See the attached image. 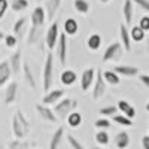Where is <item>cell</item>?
Listing matches in <instances>:
<instances>
[{
  "label": "cell",
  "mask_w": 149,
  "mask_h": 149,
  "mask_svg": "<svg viewBox=\"0 0 149 149\" xmlns=\"http://www.w3.org/2000/svg\"><path fill=\"white\" fill-rule=\"evenodd\" d=\"M30 133V121L22 113V110H17L12 116V134L15 140H24Z\"/></svg>",
  "instance_id": "6da1fadb"
},
{
  "label": "cell",
  "mask_w": 149,
  "mask_h": 149,
  "mask_svg": "<svg viewBox=\"0 0 149 149\" xmlns=\"http://www.w3.org/2000/svg\"><path fill=\"white\" fill-rule=\"evenodd\" d=\"M54 85V55L52 52H48L43 64V72H42V88L43 91H51Z\"/></svg>",
  "instance_id": "7a4b0ae2"
},
{
  "label": "cell",
  "mask_w": 149,
  "mask_h": 149,
  "mask_svg": "<svg viewBox=\"0 0 149 149\" xmlns=\"http://www.w3.org/2000/svg\"><path fill=\"white\" fill-rule=\"evenodd\" d=\"M78 107V102L74 100V98L72 97H64V98H61V100L54 104V115L57 118H61V119H66V116L69 113H72L73 110H76Z\"/></svg>",
  "instance_id": "3957f363"
},
{
  "label": "cell",
  "mask_w": 149,
  "mask_h": 149,
  "mask_svg": "<svg viewBox=\"0 0 149 149\" xmlns=\"http://www.w3.org/2000/svg\"><path fill=\"white\" fill-rule=\"evenodd\" d=\"M122 52H124L122 45L119 42H113V43H110L106 48V51L103 54V61H104V63H109V61H116V60H119L122 57Z\"/></svg>",
  "instance_id": "277c9868"
},
{
  "label": "cell",
  "mask_w": 149,
  "mask_h": 149,
  "mask_svg": "<svg viewBox=\"0 0 149 149\" xmlns=\"http://www.w3.org/2000/svg\"><path fill=\"white\" fill-rule=\"evenodd\" d=\"M106 93V84L102 76V70H95V78L93 84V98L94 100H100Z\"/></svg>",
  "instance_id": "5b68a950"
},
{
  "label": "cell",
  "mask_w": 149,
  "mask_h": 149,
  "mask_svg": "<svg viewBox=\"0 0 149 149\" xmlns=\"http://www.w3.org/2000/svg\"><path fill=\"white\" fill-rule=\"evenodd\" d=\"M58 36H60V33H58V21L55 19V21L51 22V26L48 27L46 36H45V42H46V46H48L49 51H52L54 46L57 45Z\"/></svg>",
  "instance_id": "8992f818"
},
{
  "label": "cell",
  "mask_w": 149,
  "mask_h": 149,
  "mask_svg": "<svg viewBox=\"0 0 149 149\" xmlns=\"http://www.w3.org/2000/svg\"><path fill=\"white\" fill-rule=\"evenodd\" d=\"M57 55L61 64H66L67 60V36L64 33H60L58 40H57Z\"/></svg>",
  "instance_id": "52a82bcc"
},
{
  "label": "cell",
  "mask_w": 149,
  "mask_h": 149,
  "mask_svg": "<svg viewBox=\"0 0 149 149\" xmlns=\"http://www.w3.org/2000/svg\"><path fill=\"white\" fill-rule=\"evenodd\" d=\"M30 21H31V27H37V29H43V24L46 21L45 17V10L42 6H36L30 15Z\"/></svg>",
  "instance_id": "ba28073f"
},
{
  "label": "cell",
  "mask_w": 149,
  "mask_h": 149,
  "mask_svg": "<svg viewBox=\"0 0 149 149\" xmlns=\"http://www.w3.org/2000/svg\"><path fill=\"white\" fill-rule=\"evenodd\" d=\"M94 78H95V69L90 67V69H85L82 72V76H81V90L85 93L88 91L93 84H94Z\"/></svg>",
  "instance_id": "9c48e42d"
},
{
  "label": "cell",
  "mask_w": 149,
  "mask_h": 149,
  "mask_svg": "<svg viewBox=\"0 0 149 149\" xmlns=\"http://www.w3.org/2000/svg\"><path fill=\"white\" fill-rule=\"evenodd\" d=\"M113 73H116L118 76H127V78H133V76H137L140 73V69L136 67V66H113L110 69Z\"/></svg>",
  "instance_id": "30bf717a"
},
{
  "label": "cell",
  "mask_w": 149,
  "mask_h": 149,
  "mask_svg": "<svg viewBox=\"0 0 149 149\" xmlns=\"http://www.w3.org/2000/svg\"><path fill=\"white\" fill-rule=\"evenodd\" d=\"M64 95H66V93H64L63 90H51V91H48V93L43 95V98H42V104H45V106L57 104Z\"/></svg>",
  "instance_id": "8fae6325"
},
{
  "label": "cell",
  "mask_w": 149,
  "mask_h": 149,
  "mask_svg": "<svg viewBox=\"0 0 149 149\" xmlns=\"http://www.w3.org/2000/svg\"><path fill=\"white\" fill-rule=\"evenodd\" d=\"M17 94H18V84L17 82H10L6 86L5 97H3V104H6V106L14 104L15 100H17Z\"/></svg>",
  "instance_id": "7c38bea8"
},
{
  "label": "cell",
  "mask_w": 149,
  "mask_h": 149,
  "mask_svg": "<svg viewBox=\"0 0 149 149\" xmlns=\"http://www.w3.org/2000/svg\"><path fill=\"white\" fill-rule=\"evenodd\" d=\"M60 6H61V0H46L45 8H43L46 19H49V21H54L55 14L58 12Z\"/></svg>",
  "instance_id": "4fadbf2b"
},
{
  "label": "cell",
  "mask_w": 149,
  "mask_h": 149,
  "mask_svg": "<svg viewBox=\"0 0 149 149\" xmlns=\"http://www.w3.org/2000/svg\"><path fill=\"white\" fill-rule=\"evenodd\" d=\"M36 112H37V115H39L42 119H45V121H48V122L55 124V122L58 121V118L54 115L52 109H49V107L45 106V104H37V106H36Z\"/></svg>",
  "instance_id": "5bb4252c"
},
{
  "label": "cell",
  "mask_w": 149,
  "mask_h": 149,
  "mask_svg": "<svg viewBox=\"0 0 149 149\" xmlns=\"http://www.w3.org/2000/svg\"><path fill=\"white\" fill-rule=\"evenodd\" d=\"M9 63V69L12 72V74H18L21 67H22V58H21V51H15L14 54L10 55V60L8 61Z\"/></svg>",
  "instance_id": "9a60e30c"
},
{
  "label": "cell",
  "mask_w": 149,
  "mask_h": 149,
  "mask_svg": "<svg viewBox=\"0 0 149 149\" xmlns=\"http://www.w3.org/2000/svg\"><path fill=\"white\" fill-rule=\"evenodd\" d=\"M22 72H24V78H26V82L30 85V88L33 91L37 90V82H36V78H34V74H33V70L30 67V63L29 61H24L22 63Z\"/></svg>",
  "instance_id": "2e32d148"
},
{
  "label": "cell",
  "mask_w": 149,
  "mask_h": 149,
  "mask_svg": "<svg viewBox=\"0 0 149 149\" xmlns=\"http://www.w3.org/2000/svg\"><path fill=\"white\" fill-rule=\"evenodd\" d=\"M119 36H121V45H122V49H125L127 52L131 51V40H130V34H128V29L124 22H121L119 26Z\"/></svg>",
  "instance_id": "e0dca14e"
},
{
  "label": "cell",
  "mask_w": 149,
  "mask_h": 149,
  "mask_svg": "<svg viewBox=\"0 0 149 149\" xmlns=\"http://www.w3.org/2000/svg\"><path fill=\"white\" fill-rule=\"evenodd\" d=\"M113 143H115V146L118 149H127L130 146V134L125 130L116 133L115 139H113Z\"/></svg>",
  "instance_id": "ac0fdd59"
},
{
  "label": "cell",
  "mask_w": 149,
  "mask_h": 149,
  "mask_svg": "<svg viewBox=\"0 0 149 149\" xmlns=\"http://www.w3.org/2000/svg\"><path fill=\"white\" fill-rule=\"evenodd\" d=\"M12 76V72L9 69V63L6 60H2L0 61V88L6 85V82H9Z\"/></svg>",
  "instance_id": "d6986e66"
},
{
  "label": "cell",
  "mask_w": 149,
  "mask_h": 149,
  "mask_svg": "<svg viewBox=\"0 0 149 149\" xmlns=\"http://www.w3.org/2000/svg\"><path fill=\"white\" fill-rule=\"evenodd\" d=\"M116 109L121 112V113H124V116H125V118H128V119H131V121H133V118L136 116L134 107H133L128 102H125V100H119L118 104H116Z\"/></svg>",
  "instance_id": "ffe728a7"
},
{
  "label": "cell",
  "mask_w": 149,
  "mask_h": 149,
  "mask_svg": "<svg viewBox=\"0 0 149 149\" xmlns=\"http://www.w3.org/2000/svg\"><path fill=\"white\" fill-rule=\"evenodd\" d=\"M27 24H29V19L27 17H21L18 18L15 22H14V27H12V31H14V36L17 37H21L24 34V31H26V27H27Z\"/></svg>",
  "instance_id": "44dd1931"
},
{
  "label": "cell",
  "mask_w": 149,
  "mask_h": 149,
  "mask_svg": "<svg viewBox=\"0 0 149 149\" xmlns=\"http://www.w3.org/2000/svg\"><path fill=\"white\" fill-rule=\"evenodd\" d=\"M42 36H43V30L42 29L30 27L29 36H27V43L29 45H37L39 42H42Z\"/></svg>",
  "instance_id": "7402d4cb"
},
{
  "label": "cell",
  "mask_w": 149,
  "mask_h": 149,
  "mask_svg": "<svg viewBox=\"0 0 149 149\" xmlns=\"http://www.w3.org/2000/svg\"><path fill=\"white\" fill-rule=\"evenodd\" d=\"M64 137V128L63 127H58L54 134L51 136V140H49V149H58L61 145V140Z\"/></svg>",
  "instance_id": "603a6c76"
},
{
  "label": "cell",
  "mask_w": 149,
  "mask_h": 149,
  "mask_svg": "<svg viewBox=\"0 0 149 149\" xmlns=\"http://www.w3.org/2000/svg\"><path fill=\"white\" fill-rule=\"evenodd\" d=\"M60 81H61V84H63V85L70 86V85H73L74 82L78 81V74L74 73L73 70H70V69H66V70H63V73H61Z\"/></svg>",
  "instance_id": "cb8c5ba5"
},
{
  "label": "cell",
  "mask_w": 149,
  "mask_h": 149,
  "mask_svg": "<svg viewBox=\"0 0 149 149\" xmlns=\"http://www.w3.org/2000/svg\"><path fill=\"white\" fill-rule=\"evenodd\" d=\"M133 12H134V5L131 3V0H124V8H122V14H124V24L128 26L131 24L133 19Z\"/></svg>",
  "instance_id": "d4e9b609"
},
{
  "label": "cell",
  "mask_w": 149,
  "mask_h": 149,
  "mask_svg": "<svg viewBox=\"0 0 149 149\" xmlns=\"http://www.w3.org/2000/svg\"><path fill=\"white\" fill-rule=\"evenodd\" d=\"M102 76H103L104 84H109V85H112V86H116V85H119V82H121V78L118 76L116 73L112 72L110 69L102 72Z\"/></svg>",
  "instance_id": "484cf974"
},
{
  "label": "cell",
  "mask_w": 149,
  "mask_h": 149,
  "mask_svg": "<svg viewBox=\"0 0 149 149\" xmlns=\"http://www.w3.org/2000/svg\"><path fill=\"white\" fill-rule=\"evenodd\" d=\"M78 29H79V26L74 18H67L64 21V34L66 36H74L78 33Z\"/></svg>",
  "instance_id": "4316f807"
},
{
  "label": "cell",
  "mask_w": 149,
  "mask_h": 149,
  "mask_svg": "<svg viewBox=\"0 0 149 149\" xmlns=\"http://www.w3.org/2000/svg\"><path fill=\"white\" fill-rule=\"evenodd\" d=\"M66 119H67V125L72 127V128H78L82 124V115L79 113L78 110H73L72 113H69L66 116Z\"/></svg>",
  "instance_id": "83f0119b"
},
{
  "label": "cell",
  "mask_w": 149,
  "mask_h": 149,
  "mask_svg": "<svg viewBox=\"0 0 149 149\" xmlns=\"http://www.w3.org/2000/svg\"><path fill=\"white\" fill-rule=\"evenodd\" d=\"M100 46H102V36L100 34L94 33L86 39V48H88L90 51H97Z\"/></svg>",
  "instance_id": "f1b7e54d"
},
{
  "label": "cell",
  "mask_w": 149,
  "mask_h": 149,
  "mask_svg": "<svg viewBox=\"0 0 149 149\" xmlns=\"http://www.w3.org/2000/svg\"><path fill=\"white\" fill-rule=\"evenodd\" d=\"M128 34H130V40H133V42H142L146 36V33L139 26H134L131 30H128Z\"/></svg>",
  "instance_id": "f546056e"
},
{
  "label": "cell",
  "mask_w": 149,
  "mask_h": 149,
  "mask_svg": "<svg viewBox=\"0 0 149 149\" xmlns=\"http://www.w3.org/2000/svg\"><path fill=\"white\" fill-rule=\"evenodd\" d=\"M73 8L79 14H88L90 12V3L86 0H74L73 2Z\"/></svg>",
  "instance_id": "4dcf8cb0"
},
{
  "label": "cell",
  "mask_w": 149,
  "mask_h": 149,
  "mask_svg": "<svg viewBox=\"0 0 149 149\" xmlns=\"http://www.w3.org/2000/svg\"><path fill=\"white\" fill-rule=\"evenodd\" d=\"M94 137H95V142H97V145L98 146H106V145H109V134L106 133V131H103V130H98L97 133H95V136H94Z\"/></svg>",
  "instance_id": "1f68e13d"
},
{
  "label": "cell",
  "mask_w": 149,
  "mask_h": 149,
  "mask_svg": "<svg viewBox=\"0 0 149 149\" xmlns=\"http://www.w3.org/2000/svg\"><path fill=\"white\" fill-rule=\"evenodd\" d=\"M9 6L14 12H22L29 8V0H12Z\"/></svg>",
  "instance_id": "d6a6232c"
},
{
  "label": "cell",
  "mask_w": 149,
  "mask_h": 149,
  "mask_svg": "<svg viewBox=\"0 0 149 149\" xmlns=\"http://www.w3.org/2000/svg\"><path fill=\"white\" fill-rule=\"evenodd\" d=\"M6 149H30V143L27 140H10Z\"/></svg>",
  "instance_id": "836d02e7"
},
{
  "label": "cell",
  "mask_w": 149,
  "mask_h": 149,
  "mask_svg": "<svg viewBox=\"0 0 149 149\" xmlns=\"http://www.w3.org/2000/svg\"><path fill=\"white\" fill-rule=\"evenodd\" d=\"M113 122L119 124V125H124V127H131L133 125V121L125 118L124 115H113Z\"/></svg>",
  "instance_id": "e575fe53"
},
{
  "label": "cell",
  "mask_w": 149,
  "mask_h": 149,
  "mask_svg": "<svg viewBox=\"0 0 149 149\" xmlns=\"http://www.w3.org/2000/svg\"><path fill=\"white\" fill-rule=\"evenodd\" d=\"M98 113L102 116H113V113H118V109H116V106H106L98 110Z\"/></svg>",
  "instance_id": "d590c367"
},
{
  "label": "cell",
  "mask_w": 149,
  "mask_h": 149,
  "mask_svg": "<svg viewBox=\"0 0 149 149\" xmlns=\"http://www.w3.org/2000/svg\"><path fill=\"white\" fill-rule=\"evenodd\" d=\"M94 127L95 128H98V130H106V128H109L110 127V121L107 119V118H98L95 122H94Z\"/></svg>",
  "instance_id": "8d00e7d4"
},
{
  "label": "cell",
  "mask_w": 149,
  "mask_h": 149,
  "mask_svg": "<svg viewBox=\"0 0 149 149\" xmlns=\"http://www.w3.org/2000/svg\"><path fill=\"white\" fill-rule=\"evenodd\" d=\"M67 142H69V145H70V148L72 149H85V146L76 139V137H73L72 134H69L67 136Z\"/></svg>",
  "instance_id": "74e56055"
},
{
  "label": "cell",
  "mask_w": 149,
  "mask_h": 149,
  "mask_svg": "<svg viewBox=\"0 0 149 149\" xmlns=\"http://www.w3.org/2000/svg\"><path fill=\"white\" fill-rule=\"evenodd\" d=\"M3 40H5V43H6L8 48H15L17 43H18V39H17L14 34H6Z\"/></svg>",
  "instance_id": "f35d334b"
},
{
  "label": "cell",
  "mask_w": 149,
  "mask_h": 149,
  "mask_svg": "<svg viewBox=\"0 0 149 149\" xmlns=\"http://www.w3.org/2000/svg\"><path fill=\"white\" fill-rule=\"evenodd\" d=\"M133 5H137L143 10H149V0H131Z\"/></svg>",
  "instance_id": "ab89813d"
},
{
  "label": "cell",
  "mask_w": 149,
  "mask_h": 149,
  "mask_svg": "<svg viewBox=\"0 0 149 149\" xmlns=\"http://www.w3.org/2000/svg\"><path fill=\"white\" fill-rule=\"evenodd\" d=\"M8 9H9V2L8 0H0V19L3 18V15L6 14Z\"/></svg>",
  "instance_id": "60d3db41"
},
{
  "label": "cell",
  "mask_w": 149,
  "mask_h": 149,
  "mask_svg": "<svg viewBox=\"0 0 149 149\" xmlns=\"http://www.w3.org/2000/svg\"><path fill=\"white\" fill-rule=\"evenodd\" d=\"M139 27L146 33L148 30H149V17L148 15H145V17H142V19H140V24H139Z\"/></svg>",
  "instance_id": "b9f144b4"
},
{
  "label": "cell",
  "mask_w": 149,
  "mask_h": 149,
  "mask_svg": "<svg viewBox=\"0 0 149 149\" xmlns=\"http://www.w3.org/2000/svg\"><path fill=\"white\" fill-rule=\"evenodd\" d=\"M137 79L143 84L145 88H149V74H146V73H139V74H137Z\"/></svg>",
  "instance_id": "7bdbcfd3"
},
{
  "label": "cell",
  "mask_w": 149,
  "mask_h": 149,
  "mask_svg": "<svg viewBox=\"0 0 149 149\" xmlns=\"http://www.w3.org/2000/svg\"><path fill=\"white\" fill-rule=\"evenodd\" d=\"M142 146H143V149H149V136L148 134H145L142 137Z\"/></svg>",
  "instance_id": "ee69618b"
},
{
  "label": "cell",
  "mask_w": 149,
  "mask_h": 149,
  "mask_svg": "<svg viewBox=\"0 0 149 149\" xmlns=\"http://www.w3.org/2000/svg\"><path fill=\"white\" fill-rule=\"evenodd\" d=\"M3 39H5V33L0 30V40H3Z\"/></svg>",
  "instance_id": "f6af8a7d"
},
{
  "label": "cell",
  "mask_w": 149,
  "mask_h": 149,
  "mask_svg": "<svg viewBox=\"0 0 149 149\" xmlns=\"http://www.w3.org/2000/svg\"><path fill=\"white\" fill-rule=\"evenodd\" d=\"M98 2L103 3V5H106V3H109V2H110V0H98Z\"/></svg>",
  "instance_id": "bcb514c9"
},
{
  "label": "cell",
  "mask_w": 149,
  "mask_h": 149,
  "mask_svg": "<svg viewBox=\"0 0 149 149\" xmlns=\"http://www.w3.org/2000/svg\"><path fill=\"white\" fill-rule=\"evenodd\" d=\"M93 149H103V148H100V146H94Z\"/></svg>",
  "instance_id": "7dc6e473"
},
{
  "label": "cell",
  "mask_w": 149,
  "mask_h": 149,
  "mask_svg": "<svg viewBox=\"0 0 149 149\" xmlns=\"http://www.w3.org/2000/svg\"><path fill=\"white\" fill-rule=\"evenodd\" d=\"M34 2H40V0H34Z\"/></svg>",
  "instance_id": "c3c4849f"
}]
</instances>
